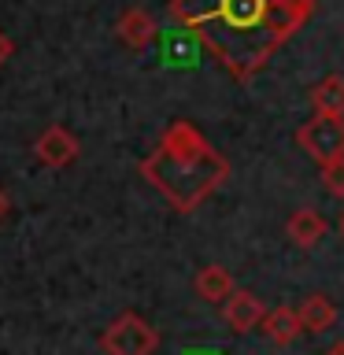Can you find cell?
Returning <instances> with one entry per match:
<instances>
[{
    "mask_svg": "<svg viewBox=\"0 0 344 355\" xmlns=\"http://www.w3.org/2000/svg\"><path fill=\"white\" fill-rule=\"evenodd\" d=\"M171 15L237 82H248L315 15V0H171Z\"/></svg>",
    "mask_w": 344,
    "mask_h": 355,
    "instance_id": "obj_1",
    "label": "cell"
},
{
    "mask_svg": "<svg viewBox=\"0 0 344 355\" xmlns=\"http://www.w3.org/2000/svg\"><path fill=\"white\" fill-rule=\"evenodd\" d=\"M141 178L160 193L174 211H196L215 196L230 178V159L200 133L193 122L178 119L163 130L160 144L141 159Z\"/></svg>",
    "mask_w": 344,
    "mask_h": 355,
    "instance_id": "obj_2",
    "label": "cell"
},
{
    "mask_svg": "<svg viewBox=\"0 0 344 355\" xmlns=\"http://www.w3.org/2000/svg\"><path fill=\"white\" fill-rule=\"evenodd\" d=\"M100 348L108 355H155V348H160V329L148 318L126 311V315H119L100 333Z\"/></svg>",
    "mask_w": 344,
    "mask_h": 355,
    "instance_id": "obj_3",
    "label": "cell"
},
{
    "mask_svg": "<svg viewBox=\"0 0 344 355\" xmlns=\"http://www.w3.org/2000/svg\"><path fill=\"white\" fill-rule=\"evenodd\" d=\"M296 144L304 148L318 166L333 159H344V119L333 115H315L296 130Z\"/></svg>",
    "mask_w": 344,
    "mask_h": 355,
    "instance_id": "obj_4",
    "label": "cell"
},
{
    "mask_svg": "<svg viewBox=\"0 0 344 355\" xmlns=\"http://www.w3.org/2000/svg\"><path fill=\"white\" fill-rule=\"evenodd\" d=\"M78 152H82L78 148V137L67 126H60V122L49 126L37 141H33V155H37L44 166H55V171H60V166H71L78 159Z\"/></svg>",
    "mask_w": 344,
    "mask_h": 355,
    "instance_id": "obj_5",
    "label": "cell"
},
{
    "mask_svg": "<svg viewBox=\"0 0 344 355\" xmlns=\"http://www.w3.org/2000/svg\"><path fill=\"white\" fill-rule=\"evenodd\" d=\"M266 315V307H263V300L255 296V293H244V288H233V293L222 300V318H226V326L233 333H248L255 329L263 322Z\"/></svg>",
    "mask_w": 344,
    "mask_h": 355,
    "instance_id": "obj_6",
    "label": "cell"
},
{
    "mask_svg": "<svg viewBox=\"0 0 344 355\" xmlns=\"http://www.w3.org/2000/svg\"><path fill=\"white\" fill-rule=\"evenodd\" d=\"M115 30H119V41L126 44V49H133V52L148 49V44L155 41V33H160L155 19H152L144 8H130V11H122Z\"/></svg>",
    "mask_w": 344,
    "mask_h": 355,
    "instance_id": "obj_7",
    "label": "cell"
},
{
    "mask_svg": "<svg viewBox=\"0 0 344 355\" xmlns=\"http://www.w3.org/2000/svg\"><path fill=\"white\" fill-rule=\"evenodd\" d=\"M326 230H329L326 218H322L315 207H300L285 222V233H289V241H293L296 248H315V244L326 237Z\"/></svg>",
    "mask_w": 344,
    "mask_h": 355,
    "instance_id": "obj_8",
    "label": "cell"
},
{
    "mask_svg": "<svg viewBox=\"0 0 344 355\" xmlns=\"http://www.w3.org/2000/svg\"><path fill=\"white\" fill-rule=\"evenodd\" d=\"M296 318H300V329L304 333H326L333 322H337V307H333L329 296L311 293L304 304L296 307Z\"/></svg>",
    "mask_w": 344,
    "mask_h": 355,
    "instance_id": "obj_9",
    "label": "cell"
},
{
    "mask_svg": "<svg viewBox=\"0 0 344 355\" xmlns=\"http://www.w3.org/2000/svg\"><path fill=\"white\" fill-rule=\"evenodd\" d=\"M193 285H196V296L207 300V304H222V300L237 288V285H233V274L226 270V266H218V263H207L204 270L196 274Z\"/></svg>",
    "mask_w": 344,
    "mask_h": 355,
    "instance_id": "obj_10",
    "label": "cell"
},
{
    "mask_svg": "<svg viewBox=\"0 0 344 355\" xmlns=\"http://www.w3.org/2000/svg\"><path fill=\"white\" fill-rule=\"evenodd\" d=\"M311 107L315 115H333V119H344V78L341 74H329L311 89Z\"/></svg>",
    "mask_w": 344,
    "mask_h": 355,
    "instance_id": "obj_11",
    "label": "cell"
},
{
    "mask_svg": "<svg viewBox=\"0 0 344 355\" xmlns=\"http://www.w3.org/2000/svg\"><path fill=\"white\" fill-rule=\"evenodd\" d=\"M259 326H263V333H266L274 344H293L300 333H304V329H300V318H296L293 307H274V311H266Z\"/></svg>",
    "mask_w": 344,
    "mask_h": 355,
    "instance_id": "obj_12",
    "label": "cell"
},
{
    "mask_svg": "<svg viewBox=\"0 0 344 355\" xmlns=\"http://www.w3.org/2000/svg\"><path fill=\"white\" fill-rule=\"evenodd\" d=\"M322 182H326L333 196H344V159H333L322 166Z\"/></svg>",
    "mask_w": 344,
    "mask_h": 355,
    "instance_id": "obj_13",
    "label": "cell"
},
{
    "mask_svg": "<svg viewBox=\"0 0 344 355\" xmlns=\"http://www.w3.org/2000/svg\"><path fill=\"white\" fill-rule=\"evenodd\" d=\"M11 52H15V41H11V37H8V33H4V30H0V67H4V63L11 60Z\"/></svg>",
    "mask_w": 344,
    "mask_h": 355,
    "instance_id": "obj_14",
    "label": "cell"
},
{
    "mask_svg": "<svg viewBox=\"0 0 344 355\" xmlns=\"http://www.w3.org/2000/svg\"><path fill=\"white\" fill-rule=\"evenodd\" d=\"M8 207H11V204H8V193H4V189H0V218L8 215Z\"/></svg>",
    "mask_w": 344,
    "mask_h": 355,
    "instance_id": "obj_15",
    "label": "cell"
},
{
    "mask_svg": "<svg viewBox=\"0 0 344 355\" xmlns=\"http://www.w3.org/2000/svg\"><path fill=\"white\" fill-rule=\"evenodd\" d=\"M326 355H344V344H333V348H329Z\"/></svg>",
    "mask_w": 344,
    "mask_h": 355,
    "instance_id": "obj_16",
    "label": "cell"
},
{
    "mask_svg": "<svg viewBox=\"0 0 344 355\" xmlns=\"http://www.w3.org/2000/svg\"><path fill=\"white\" fill-rule=\"evenodd\" d=\"M341 237H344V215H341Z\"/></svg>",
    "mask_w": 344,
    "mask_h": 355,
    "instance_id": "obj_17",
    "label": "cell"
}]
</instances>
